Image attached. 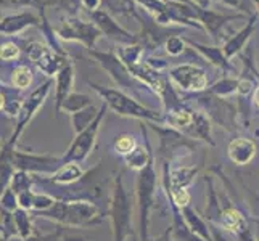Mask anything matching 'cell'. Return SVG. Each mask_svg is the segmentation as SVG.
Listing matches in <instances>:
<instances>
[{"label":"cell","mask_w":259,"mask_h":241,"mask_svg":"<svg viewBox=\"0 0 259 241\" xmlns=\"http://www.w3.org/2000/svg\"><path fill=\"white\" fill-rule=\"evenodd\" d=\"M35 216L69 228H89L103 222V211L100 206L85 200H57L49 211Z\"/></svg>","instance_id":"1"},{"label":"cell","mask_w":259,"mask_h":241,"mask_svg":"<svg viewBox=\"0 0 259 241\" xmlns=\"http://www.w3.org/2000/svg\"><path fill=\"white\" fill-rule=\"evenodd\" d=\"M110 220L113 241H127L132 233V198L122 182V171L114 175L110 191Z\"/></svg>","instance_id":"2"},{"label":"cell","mask_w":259,"mask_h":241,"mask_svg":"<svg viewBox=\"0 0 259 241\" xmlns=\"http://www.w3.org/2000/svg\"><path fill=\"white\" fill-rule=\"evenodd\" d=\"M91 87L102 97L103 103H106L108 108H111L116 114L124 116V118H134L139 121H147L153 124H161L164 126V116L161 113H156L153 110H148L147 106L140 105L136 98H132L122 90H116V88L102 87L98 84H92Z\"/></svg>","instance_id":"3"},{"label":"cell","mask_w":259,"mask_h":241,"mask_svg":"<svg viewBox=\"0 0 259 241\" xmlns=\"http://www.w3.org/2000/svg\"><path fill=\"white\" fill-rule=\"evenodd\" d=\"M158 190V175L155 169V156L150 163L142 169L137 177L136 198L139 211V236L140 241H148V227H150V212L155 206V196Z\"/></svg>","instance_id":"4"},{"label":"cell","mask_w":259,"mask_h":241,"mask_svg":"<svg viewBox=\"0 0 259 241\" xmlns=\"http://www.w3.org/2000/svg\"><path fill=\"white\" fill-rule=\"evenodd\" d=\"M106 110H108V106H106V103H103L100 106V111H98V116L95 118V121L85 130L76 133L73 143L69 145L66 153L61 156V158H63V163H77V164H81L89 158V155L92 153V150L95 147L98 130H100V124L103 121V116H105Z\"/></svg>","instance_id":"5"},{"label":"cell","mask_w":259,"mask_h":241,"mask_svg":"<svg viewBox=\"0 0 259 241\" xmlns=\"http://www.w3.org/2000/svg\"><path fill=\"white\" fill-rule=\"evenodd\" d=\"M52 87H53V80H47V82H44L37 88H34L28 98H24L23 106L20 110V114H18V118H16V127H15V130L12 133V137L7 140L8 143H12L13 147H16L18 138L21 137L24 127L32 121L34 116L37 114V111L42 108V105L46 103L47 97H49V93L52 90Z\"/></svg>","instance_id":"6"},{"label":"cell","mask_w":259,"mask_h":241,"mask_svg":"<svg viewBox=\"0 0 259 241\" xmlns=\"http://www.w3.org/2000/svg\"><path fill=\"white\" fill-rule=\"evenodd\" d=\"M91 55L100 63V66L111 76V79L118 84L121 88H131V92H139L142 87H147L142 84L139 79H136L131 71L122 63L121 58L114 52H95L91 50Z\"/></svg>","instance_id":"7"},{"label":"cell","mask_w":259,"mask_h":241,"mask_svg":"<svg viewBox=\"0 0 259 241\" xmlns=\"http://www.w3.org/2000/svg\"><path fill=\"white\" fill-rule=\"evenodd\" d=\"M167 77L171 84L177 88H182L184 92H203L208 88V74L200 66L190 63L177 65L169 68Z\"/></svg>","instance_id":"8"},{"label":"cell","mask_w":259,"mask_h":241,"mask_svg":"<svg viewBox=\"0 0 259 241\" xmlns=\"http://www.w3.org/2000/svg\"><path fill=\"white\" fill-rule=\"evenodd\" d=\"M61 164H63L61 156L24 153V151L18 150H15L13 153V166L16 171H23L32 175H52Z\"/></svg>","instance_id":"9"},{"label":"cell","mask_w":259,"mask_h":241,"mask_svg":"<svg viewBox=\"0 0 259 241\" xmlns=\"http://www.w3.org/2000/svg\"><path fill=\"white\" fill-rule=\"evenodd\" d=\"M57 34L60 39L77 40L84 43L89 50H92L95 42L103 32L98 29V26L95 23H87V21L79 20L76 16H69L66 20H63L61 26L57 29Z\"/></svg>","instance_id":"10"},{"label":"cell","mask_w":259,"mask_h":241,"mask_svg":"<svg viewBox=\"0 0 259 241\" xmlns=\"http://www.w3.org/2000/svg\"><path fill=\"white\" fill-rule=\"evenodd\" d=\"M24 50L28 58L47 76H53V74L57 76L58 71L68 63L66 55H58V53L53 52L50 45L39 40L29 42Z\"/></svg>","instance_id":"11"},{"label":"cell","mask_w":259,"mask_h":241,"mask_svg":"<svg viewBox=\"0 0 259 241\" xmlns=\"http://www.w3.org/2000/svg\"><path fill=\"white\" fill-rule=\"evenodd\" d=\"M91 16L94 18V21L98 26V29H100L105 35H108V37L118 40L121 43H127V45H134V43L137 42L136 35L131 34L124 28H121V26L113 20L108 12L97 10V12L91 13Z\"/></svg>","instance_id":"12"},{"label":"cell","mask_w":259,"mask_h":241,"mask_svg":"<svg viewBox=\"0 0 259 241\" xmlns=\"http://www.w3.org/2000/svg\"><path fill=\"white\" fill-rule=\"evenodd\" d=\"M84 174L85 172L82 171V167L77 163H63L52 175H47V177L35 175V177H37L39 180L50 183V185L69 186V185H74L81 180V178L84 177Z\"/></svg>","instance_id":"13"},{"label":"cell","mask_w":259,"mask_h":241,"mask_svg":"<svg viewBox=\"0 0 259 241\" xmlns=\"http://www.w3.org/2000/svg\"><path fill=\"white\" fill-rule=\"evenodd\" d=\"M227 156L237 166L249 164L256 156V145L253 140L246 137L234 138L227 147Z\"/></svg>","instance_id":"14"},{"label":"cell","mask_w":259,"mask_h":241,"mask_svg":"<svg viewBox=\"0 0 259 241\" xmlns=\"http://www.w3.org/2000/svg\"><path fill=\"white\" fill-rule=\"evenodd\" d=\"M74 85V63L68 60V63L61 68L55 77V100H57V111L61 110V105L65 103L68 95L73 92Z\"/></svg>","instance_id":"15"},{"label":"cell","mask_w":259,"mask_h":241,"mask_svg":"<svg viewBox=\"0 0 259 241\" xmlns=\"http://www.w3.org/2000/svg\"><path fill=\"white\" fill-rule=\"evenodd\" d=\"M167 206L171 209V214H172V236H174V241H204L203 238H200L198 235H195L193 231L190 230V227L187 225V222L182 216V211L179 209L176 204L167 198Z\"/></svg>","instance_id":"16"},{"label":"cell","mask_w":259,"mask_h":241,"mask_svg":"<svg viewBox=\"0 0 259 241\" xmlns=\"http://www.w3.org/2000/svg\"><path fill=\"white\" fill-rule=\"evenodd\" d=\"M16 147H13L12 143L5 141L4 143V150L0 151V198L5 193V190L10 186L12 178L15 174V166H13V153H15Z\"/></svg>","instance_id":"17"},{"label":"cell","mask_w":259,"mask_h":241,"mask_svg":"<svg viewBox=\"0 0 259 241\" xmlns=\"http://www.w3.org/2000/svg\"><path fill=\"white\" fill-rule=\"evenodd\" d=\"M254 26H256V15L249 18L248 24L245 26L242 31H238L234 35V37L229 39L224 43V47H222V52H224V55H226L227 60H230L232 57H235V55H238L240 52H242V49L245 47V43L248 42V39L251 37V34L254 31Z\"/></svg>","instance_id":"18"},{"label":"cell","mask_w":259,"mask_h":241,"mask_svg":"<svg viewBox=\"0 0 259 241\" xmlns=\"http://www.w3.org/2000/svg\"><path fill=\"white\" fill-rule=\"evenodd\" d=\"M32 24H39L37 16L31 12H20L7 16L4 21H0V32L4 34H16Z\"/></svg>","instance_id":"19"},{"label":"cell","mask_w":259,"mask_h":241,"mask_svg":"<svg viewBox=\"0 0 259 241\" xmlns=\"http://www.w3.org/2000/svg\"><path fill=\"white\" fill-rule=\"evenodd\" d=\"M238 18H246L245 15H232V16H226V15H219L216 12L211 10H201L198 8V20L200 23L204 24L206 31H209L212 34V37L218 39L219 29L222 28V24H226L227 21H234L238 20Z\"/></svg>","instance_id":"20"},{"label":"cell","mask_w":259,"mask_h":241,"mask_svg":"<svg viewBox=\"0 0 259 241\" xmlns=\"http://www.w3.org/2000/svg\"><path fill=\"white\" fill-rule=\"evenodd\" d=\"M181 211H182V216H184V219L187 222V225L190 227V230L193 231L195 235H198L204 241H214L209 224L203 217H200L198 212H196L192 206H187V208H184Z\"/></svg>","instance_id":"21"},{"label":"cell","mask_w":259,"mask_h":241,"mask_svg":"<svg viewBox=\"0 0 259 241\" xmlns=\"http://www.w3.org/2000/svg\"><path fill=\"white\" fill-rule=\"evenodd\" d=\"M246 224L248 222H246V219L242 212L234 206H227V208H222L219 224L216 227H219L222 231H230V233L235 235L237 231Z\"/></svg>","instance_id":"22"},{"label":"cell","mask_w":259,"mask_h":241,"mask_svg":"<svg viewBox=\"0 0 259 241\" xmlns=\"http://www.w3.org/2000/svg\"><path fill=\"white\" fill-rule=\"evenodd\" d=\"M187 42H189L190 45L195 47L198 52H201V53H203V57H204V58H208L212 65H216V66L222 68L224 71L232 69L230 63H229V60L226 58L224 52H222L221 47H206V45H201V43H195V42H192V40H187Z\"/></svg>","instance_id":"23"},{"label":"cell","mask_w":259,"mask_h":241,"mask_svg":"<svg viewBox=\"0 0 259 241\" xmlns=\"http://www.w3.org/2000/svg\"><path fill=\"white\" fill-rule=\"evenodd\" d=\"M15 217V225H16V233L20 239H28L34 235V225H32V219H31V212L18 208L13 212Z\"/></svg>","instance_id":"24"},{"label":"cell","mask_w":259,"mask_h":241,"mask_svg":"<svg viewBox=\"0 0 259 241\" xmlns=\"http://www.w3.org/2000/svg\"><path fill=\"white\" fill-rule=\"evenodd\" d=\"M98 111H100V108H97V106L92 105V106H87L85 110H81L74 114H71V124H73L74 133L82 132L91 126L98 116Z\"/></svg>","instance_id":"25"},{"label":"cell","mask_w":259,"mask_h":241,"mask_svg":"<svg viewBox=\"0 0 259 241\" xmlns=\"http://www.w3.org/2000/svg\"><path fill=\"white\" fill-rule=\"evenodd\" d=\"M92 98L85 95V93H79V92H71L68 95V98L65 100V103L61 105V110L60 111H65L69 116L74 114L81 110H85L87 106H92Z\"/></svg>","instance_id":"26"},{"label":"cell","mask_w":259,"mask_h":241,"mask_svg":"<svg viewBox=\"0 0 259 241\" xmlns=\"http://www.w3.org/2000/svg\"><path fill=\"white\" fill-rule=\"evenodd\" d=\"M32 79H34L32 69L28 68V66H24V65L16 66L12 71V85L15 88H18V90H24V88L31 87Z\"/></svg>","instance_id":"27"},{"label":"cell","mask_w":259,"mask_h":241,"mask_svg":"<svg viewBox=\"0 0 259 241\" xmlns=\"http://www.w3.org/2000/svg\"><path fill=\"white\" fill-rule=\"evenodd\" d=\"M237 88H238V79L224 77V79L218 80L212 87H209V93H212L218 98H227L230 95L237 93Z\"/></svg>","instance_id":"28"},{"label":"cell","mask_w":259,"mask_h":241,"mask_svg":"<svg viewBox=\"0 0 259 241\" xmlns=\"http://www.w3.org/2000/svg\"><path fill=\"white\" fill-rule=\"evenodd\" d=\"M32 185H34V175L32 174L23 172V171H15L10 188L16 193V196L32 190Z\"/></svg>","instance_id":"29"},{"label":"cell","mask_w":259,"mask_h":241,"mask_svg":"<svg viewBox=\"0 0 259 241\" xmlns=\"http://www.w3.org/2000/svg\"><path fill=\"white\" fill-rule=\"evenodd\" d=\"M114 151L118 153L119 156L126 158L127 155H131L134 150L139 147L136 137L132 135V133H121V135L116 137L114 140Z\"/></svg>","instance_id":"30"},{"label":"cell","mask_w":259,"mask_h":241,"mask_svg":"<svg viewBox=\"0 0 259 241\" xmlns=\"http://www.w3.org/2000/svg\"><path fill=\"white\" fill-rule=\"evenodd\" d=\"M16 233V225H15V217L13 212H8L0 208V236L5 239H13Z\"/></svg>","instance_id":"31"},{"label":"cell","mask_w":259,"mask_h":241,"mask_svg":"<svg viewBox=\"0 0 259 241\" xmlns=\"http://www.w3.org/2000/svg\"><path fill=\"white\" fill-rule=\"evenodd\" d=\"M57 198H53L50 193L46 191H34V200H32V212L40 214L49 211L53 204H55Z\"/></svg>","instance_id":"32"},{"label":"cell","mask_w":259,"mask_h":241,"mask_svg":"<svg viewBox=\"0 0 259 241\" xmlns=\"http://www.w3.org/2000/svg\"><path fill=\"white\" fill-rule=\"evenodd\" d=\"M164 190H166V196L176 204L179 209H184L187 206H190L192 196H190V193L187 188H181V190H167V188H164Z\"/></svg>","instance_id":"33"},{"label":"cell","mask_w":259,"mask_h":241,"mask_svg":"<svg viewBox=\"0 0 259 241\" xmlns=\"http://www.w3.org/2000/svg\"><path fill=\"white\" fill-rule=\"evenodd\" d=\"M0 208L8 211V212H15L18 208H20V204H18V196L10 188V186L5 190V193L2 195V198H0Z\"/></svg>","instance_id":"34"},{"label":"cell","mask_w":259,"mask_h":241,"mask_svg":"<svg viewBox=\"0 0 259 241\" xmlns=\"http://www.w3.org/2000/svg\"><path fill=\"white\" fill-rule=\"evenodd\" d=\"M185 50V40L179 35H172V37H167L166 40V52L171 57H179L182 55V52Z\"/></svg>","instance_id":"35"},{"label":"cell","mask_w":259,"mask_h":241,"mask_svg":"<svg viewBox=\"0 0 259 241\" xmlns=\"http://www.w3.org/2000/svg\"><path fill=\"white\" fill-rule=\"evenodd\" d=\"M18 55H20V47H18L15 42H4L2 45H0V60L12 61L18 58Z\"/></svg>","instance_id":"36"},{"label":"cell","mask_w":259,"mask_h":241,"mask_svg":"<svg viewBox=\"0 0 259 241\" xmlns=\"http://www.w3.org/2000/svg\"><path fill=\"white\" fill-rule=\"evenodd\" d=\"M254 80L251 77H246V79H240L238 80V88H237V93L240 97H248L249 93H251L254 90Z\"/></svg>","instance_id":"37"},{"label":"cell","mask_w":259,"mask_h":241,"mask_svg":"<svg viewBox=\"0 0 259 241\" xmlns=\"http://www.w3.org/2000/svg\"><path fill=\"white\" fill-rule=\"evenodd\" d=\"M32 200H34V191L32 190L18 195V204H20V208L29 211V212H32Z\"/></svg>","instance_id":"38"},{"label":"cell","mask_w":259,"mask_h":241,"mask_svg":"<svg viewBox=\"0 0 259 241\" xmlns=\"http://www.w3.org/2000/svg\"><path fill=\"white\" fill-rule=\"evenodd\" d=\"M61 233H63V230H58L55 233H49V235H32L31 238L24 241H60Z\"/></svg>","instance_id":"39"},{"label":"cell","mask_w":259,"mask_h":241,"mask_svg":"<svg viewBox=\"0 0 259 241\" xmlns=\"http://www.w3.org/2000/svg\"><path fill=\"white\" fill-rule=\"evenodd\" d=\"M148 241H174V236H172V227H167L161 235L153 238V239H148Z\"/></svg>","instance_id":"40"},{"label":"cell","mask_w":259,"mask_h":241,"mask_svg":"<svg viewBox=\"0 0 259 241\" xmlns=\"http://www.w3.org/2000/svg\"><path fill=\"white\" fill-rule=\"evenodd\" d=\"M81 4L87 8L89 12L94 13V12H97V10H98V7H100L102 0H81Z\"/></svg>","instance_id":"41"},{"label":"cell","mask_w":259,"mask_h":241,"mask_svg":"<svg viewBox=\"0 0 259 241\" xmlns=\"http://www.w3.org/2000/svg\"><path fill=\"white\" fill-rule=\"evenodd\" d=\"M209 228H211V233H212L214 241H229V239L224 236V233H222V230H219V227L209 224Z\"/></svg>","instance_id":"42"},{"label":"cell","mask_w":259,"mask_h":241,"mask_svg":"<svg viewBox=\"0 0 259 241\" xmlns=\"http://www.w3.org/2000/svg\"><path fill=\"white\" fill-rule=\"evenodd\" d=\"M209 4H211V0H193V5L201 8V10H208Z\"/></svg>","instance_id":"43"},{"label":"cell","mask_w":259,"mask_h":241,"mask_svg":"<svg viewBox=\"0 0 259 241\" xmlns=\"http://www.w3.org/2000/svg\"><path fill=\"white\" fill-rule=\"evenodd\" d=\"M253 106L256 110H259V80H257V85H256L254 93H253Z\"/></svg>","instance_id":"44"},{"label":"cell","mask_w":259,"mask_h":241,"mask_svg":"<svg viewBox=\"0 0 259 241\" xmlns=\"http://www.w3.org/2000/svg\"><path fill=\"white\" fill-rule=\"evenodd\" d=\"M63 241H85V239L81 238V236H65Z\"/></svg>","instance_id":"45"},{"label":"cell","mask_w":259,"mask_h":241,"mask_svg":"<svg viewBox=\"0 0 259 241\" xmlns=\"http://www.w3.org/2000/svg\"><path fill=\"white\" fill-rule=\"evenodd\" d=\"M4 106H5V97L2 92H0V110H4Z\"/></svg>","instance_id":"46"},{"label":"cell","mask_w":259,"mask_h":241,"mask_svg":"<svg viewBox=\"0 0 259 241\" xmlns=\"http://www.w3.org/2000/svg\"><path fill=\"white\" fill-rule=\"evenodd\" d=\"M4 150V143H2V141H0V151H2Z\"/></svg>","instance_id":"47"},{"label":"cell","mask_w":259,"mask_h":241,"mask_svg":"<svg viewBox=\"0 0 259 241\" xmlns=\"http://www.w3.org/2000/svg\"><path fill=\"white\" fill-rule=\"evenodd\" d=\"M132 241H137V239H136V236H134V238H132Z\"/></svg>","instance_id":"48"},{"label":"cell","mask_w":259,"mask_h":241,"mask_svg":"<svg viewBox=\"0 0 259 241\" xmlns=\"http://www.w3.org/2000/svg\"><path fill=\"white\" fill-rule=\"evenodd\" d=\"M242 2H243V0H242Z\"/></svg>","instance_id":"49"}]
</instances>
